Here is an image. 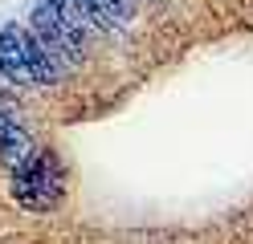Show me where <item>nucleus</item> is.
I'll return each instance as SVG.
<instances>
[{"label":"nucleus","mask_w":253,"mask_h":244,"mask_svg":"<svg viewBox=\"0 0 253 244\" xmlns=\"http://www.w3.org/2000/svg\"><path fill=\"white\" fill-rule=\"evenodd\" d=\"M66 195V171L53 151H33L21 167H12V200H17L25 211H53Z\"/></svg>","instance_id":"nucleus-2"},{"label":"nucleus","mask_w":253,"mask_h":244,"mask_svg":"<svg viewBox=\"0 0 253 244\" xmlns=\"http://www.w3.org/2000/svg\"><path fill=\"white\" fill-rule=\"evenodd\" d=\"M98 4V12L106 16V25H110V33L115 29H126L135 21V0H94Z\"/></svg>","instance_id":"nucleus-5"},{"label":"nucleus","mask_w":253,"mask_h":244,"mask_svg":"<svg viewBox=\"0 0 253 244\" xmlns=\"http://www.w3.org/2000/svg\"><path fill=\"white\" fill-rule=\"evenodd\" d=\"M29 16H33V25H29V29H33L37 41L57 57V65H82L86 61V49H90L86 33L90 29L78 21L70 8L53 4V0H37Z\"/></svg>","instance_id":"nucleus-3"},{"label":"nucleus","mask_w":253,"mask_h":244,"mask_svg":"<svg viewBox=\"0 0 253 244\" xmlns=\"http://www.w3.org/2000/svg\"><path fill=\"white\" fill-rule=\"evenodd\" d=\"M33 151H37V142H33V135H29V126L21 122L17 106L0 102V163L12 171V167H21Z\"/></svg>","instance_id":"nucleus-4"},{"label":"nucleus","mask_w":253,"mask_h":244,"mask_svg":"<svg viewBox=\"0 0 253 244\" xmlns=\"http://www.w3.org/2000/svg\"><path fill=\"white\" fill-rule=\"evenodd\" d=\"M0 81L17 90H49L61 81V65L33 29L8 25L0 29Z\"/></svg>","instance_id":"nucleus-1"},{"label":"nucleus","mask_w":253,"mask_h":244,"mask_svg":"<svg viewBox=\"0 0 253 244\" xmlns=\"http://www.w3.org/2000/svg\"><path fill=\"white\" fill-rule=\"evenodd\" d=\"M151 4H160V0H151Z\"/></svg>","instance_id":"nucleus-6"}]
</instances>
